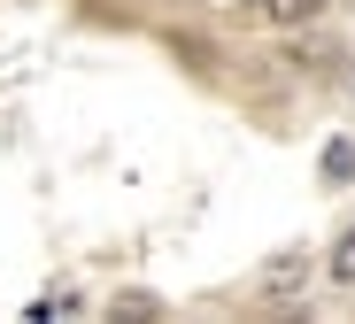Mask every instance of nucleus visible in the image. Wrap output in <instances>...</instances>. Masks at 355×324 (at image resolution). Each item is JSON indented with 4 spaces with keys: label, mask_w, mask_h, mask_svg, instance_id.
<instances>
[{
    "label": "nucleus",
    "mask_w": 355,
    "mask_h": 324,
    "mask_svg": "<svg viewBox=\"0 0 355 324\" xmlns=\"http://www.w3.org/2000/svg\"><path fill=\"white\" fill-rule=\"evenodd\" d=\"M309 278H317V247H278L255 271V293L263 301H293V293H309Z\"/></svg>",
    "instance_id": "obj_1"
},
{
    "label": "nucleus",
    "mask_w": 355,
    "mask_h": 324,
    "mask_svg": "<svg viewBox=\"0 0 355 324\" xmlns=\"http://www.w3.org/2000/svg\"><path fill=\"white\" fill-rule=\"evenodd\" d=\"M324 278H332V286H355V224L332 239V255H324Z\"/></svg>",
    "instance_id": "obj_3"
},
{
    "label": "nucleus",
    "mask_w": 355,
    "mask_h": 324,
    "mask_svg": "<svg viewBox=\"0 0 355 324\" xmlns=\"http://www.w3.org/2000/svg\"><path fill=\"white\" fill-rule=\"evenodd\" d=\"M263 16H270L278 31H309V24L324 16V0H263Z\"/></svg>",
    "instance_id": "obj_2"
},
{
    "label": "nucleus",
    "mask_w": 355,
    "mask_h": 324,
    "mask_svg": "<svg viewBox=\"0 0 355 324\" xmlns=\"http://www.w3.org/2000/svg\"><path fill=\"white\" fill-rule=\"evenodd\" d=\"M317 170H324V185H347V178H355V139L340 132V139L324 147V162H317Z\"/></svg>",
    "instance_id": "obj_4"
}]
</instances>
